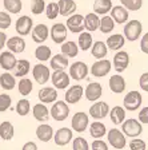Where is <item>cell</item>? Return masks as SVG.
I'll list each match as a JSON object with an SVG mask.
<instances>
[{
    "label": "cell",
    "mask_w": 148,
    "mask_h": 150,
    "mask_svg": "<svg viewBox=\"0 0 148 150\" xmlns=\"http://www.w3.org/2000/svg\"><path fill=\"white\" fill-rule=\"evenodd\" d=\"M120 125H121L123 134L126 135V137L135 138V137H139L143 133V125L139 121H136V119H133V118L123 121Z\"/></svg>",
    "instance_id": "cell-1"
},
{
    "label": "cell",
    "mask_w": 148,
    "mask_h": 150,
    "mask_svg": "<svg viewBox=\"0 0 148 150\" xmlns=\"http://www.w3.org/2000/svg\"><path fill=\"white\" fill-rule=\"evenodd\" d=\"M127 24L124 25V38L130 42H135L142 35V31H143V25L139 20H127Z\"/></svg>",
    "instance_id": "cell-2"
},
{
    "label": "cell",
    "mask_w": 148,
    "mask_h": 150,
    "mask_svg": "<svg viewBox=\"0 0 148 150\" xmlns=\"http://www.w3.org/2000/svg\"><path fill=\"white\" fill-rule=\"evenodd\" d=\"M49 115L52 117L55 121H65L69 115V107H68L65 100H58L53 103V106L49 110Z\"/></svg>",
    "instance_id": "cell-3"
},
{
    "label": "cell",
    "mask_w": 148,
    "mask_h": 150,
    "mask_svg": "<svg viewBox=\"0 0 148 150\" xmlns=\"http://www.w3.org/2000/svg\"><path fill=\"white\" fill-rule=\"evenodd\" d=\"M142 102H143L142 94H140L139 91L132 90L124 97L123 107L126 110H128V111H135V110H137L140 106H142Z\"/></svg>",
    "instance_id": "cell-4"
},
{
    "label": "cell",
    "mask_w": 148,
    "mask_h": 150,
    "mask_svg": "<svg viewBox=\"0 0 148 150\" xmlns=\"http://www.w3.org/2000/svg\"><path fill=\"white\" fill-rule=\"evenodd\" d=\"M105 134L108 137V142L111 144V146L114 149H124L126 147L127 139H126V135L123 134V131H120L119 129H111Z\"/></svg>",
    "instance_id": "cell-5"
},
{
    "label": "cell",
    "mask_w": 148,
    "mask_h": 150,
    "mask_svg": "<svg viewBox=\"0 0 148 150\" xmlns=\"http://www.w3.org/2000/svg\"><path fill=\"white\" fill-rule=\"evenodd\" d=\"M88 114L84 111H77L74 117H72L71 121V129L74 131H77V133H83V131L87 130L88 127Z\"/></svg>",
    "instance_id": "cell-6"
},
{
    "label": "cell",
    "mask_w": 148,
    "mask_h": 150,
    "mask_svg": "<svg viewBox=\"0 0 148 150\" xmlns=\"http://www.w3.org/2000/svg\"><path fill=\"white\" fill-rule=\"evenodd\" d=\"M67 23H65V27L67 30L72 32V34H79L84 30V16L80 13H72V15L67 16Z\"/></svg>",
    "instance_id": "cell-7"
},
{
    "label": "cell",
    "mask_w": 148,
    "mask_h": 150,
    "mask_svg": "<svg viewBox=\"0 0 148 150\" xmlns=\"http://www.w3.org/2000/svg\"><path fill=\"white\" fill-rule=\"evenodd\" d=\"M111 71V62L108 59H97L91 67V74L95 78H103L105 75L109 74Z\"/></svg>",
    "instance_id": "cell-8"
},
{
    "label": "cell",
    "mask_w": 148,
    "mask_h": 150,
    "mask_svg": "<svg viewBox=\"0 0 148 150\" xmlns=\"http://www.w3.org/2000/svg\"><path fill=\"white\" fill-rule=\"evenodd\" d=\"M88 66L84 62H75L69 66V78L75 79V81H83L88 75Z\"/></svg>",
    "instance_id": "cell-9"
},
{
    "label": "cell",
    "mask_w": 148,
    "mask_h": 150,
    "mask_svg": "<svg viewBox=\"0 0 148 150\" xmlns=\"http://www.w3.org/2000/svg\"><path fill=\"white\" fill-rule=\"evenodd\" d=\"M51 81H52L53 87L58 90H64L69 86V75L64 71V70H55L52 75H51Z\"/></svg>",
    "instance_id": "cell-10"
},
{
    "label": "cell",
    "mask_w": 148,
    "mask_h": 150,
    "mask_svg": "<svg viewBox=\"0 0 148 150\" xmlns=\"http://www.w3.org/2000/svg\"><path fill=\"white\" fill-rule=\"evenodd\" d=\"M32 27H34V20H32L31 16H27V15H23L16 20L15 23V28H16V32H18L20 36H25L31 32Z\"/></svg>",
    "instance_id": "cell-11"
},
{
    "label": "cell",
    "mask_w": 148,
    "mask_h": 150,
    "mask_svg": "<svg viewBox=\"0 0 148 150\" xmlns=\"http://www.w3.org/2000/svg\"><path fill=\"white\" fill-rule=\"evenodd\" d=\"M72 137H74V131L72 129L68 127H60L56 133H53V141L58 146H65L72 141Z\"/></svg>",
    "instance_id": "cell-12"
},
{
    "label": "cell",
    "mask_w": 148,
    "mask_h": 150,
    "mask_svg": "<svg viewBox=\"0 0 148 150\" xmlns=\"http://www.w3.org/2000/svg\"><path fill=\"white\" fill-rule=\"evenodd\" d=\"M67 27L63 23H56L52 25V28L49 30V35H51V39L53 40V43L56 44H62L63 42L67 39Z\"/></svg>",
    "instance_id": "cell-13"
},
{
    "label": "cell",
    "mask_w": 148,
    "mask_h": 150,
    "mask_svg": "<svg viewBox=\"0 0 148 150\" xmlns=\"http://www.w3.org/2000/svg\"><path fill=\"white\" fill-rule=\"evenodd\" d=\"M32 75H34L36 83L39 84H46L51 78V72L47 66H44L43 63H39L32 69Z\"/></svg>",
    "instance_id": "cell-14"
},
{
    "label": "cell",
    "mask_w": 148,
    "mask_h": 150,
    "mask_svg": "<svg viewBox=\"0 0 148 150\" xmlns=\"http://www.w3.org/2000/svg\"><path fill=\"white\" fill-rule=\"evenodd\" d=\"M108 111H109V106L107 102H103V100H100V102L95 100V103L90 107V115L93 119L105 118L108 115Z\"/></svg>",
    "instance_id": "cell-15"
},
{
    "label": "cell",
    "mask_w": 148,
    "mask_h": 150,
    "mask_svg": "<svg viewBox=\"0 0 148 150\" xmlns=\"http://www.w3.org/2000/svg\"><path fill=\"white\" fill-rule=\"evenodd\" d=\"M31 36H32V40L35 43H44V42L48 39L49 36V28L47 27L46 24H36L35 27H32L31 30Z\"/></svg>",
    "instance_id": "cell-16"
},
{
    "label": "cell",
    "mask_w": 148,
    "mask_h": 150,
    "mask_svg": "<svg viewBox=\"0 0 148 150\" xmlns=\"http://www.w3.org/2000/svg\"><path fill=\"white\" fill-rule=\"evenodd\" d=\"M83 94L86 95V98L90 102H95V100L100 99V97L103 94L102 84L97 83V82H91V83H88V86H87V88L84 90Z\"/></svg>",
    "instance_id": "cell-17"
},
{
    "label": "cell",
    "mask_w": 148,
    "mask_h": 150,
    "mask_svg": "<svg viewBox=\"0 0 148 150\" xmlns=\"http://www.w3.org/2000/svg\"><path fill=\"white\" fill-rule=\"evenodd\" d=\"M83 93H84V87L80 86V84H75V86H71L65 91V102L69 103V105H75L77 103L79 100L81 99L83 97Z\"/></svg>",
    "instance_id": "cell-18"
},
{
    "label": "cell",
    "mask_w": 148,
    "mask_h": 150,
    "mask_svg": "<svg viewBox=\"0 0 148 150\" xmlns=\"http://www.w3.org/2000/svg\"><path fill=\"white\" fill-rule=\"evenodd\" d=\"M128 64H130V55H128V52L117 50L116 55L114 56V69L117 72H123L128 67Z\"/></svg>",
    "instance_id": "cell-19"
},
{
    "label": "cell",
    "mask_w": 148,
    "mask_h": 150,
    "mask_svg": "<svg viewBox=\"0 0 148 150\" xmlns=\"http://www.w3.org/2000/svg\"><path fill=\"white\" fill-rule=\"evenodd\" d=\"M109 11H111V18L114 19V22L116 24H124L130 18L128 9L124 8L123 6H115Z\"/></svg>",
    "instance_id": "cell-20"
},
{
    "label": "cell",
    "mask_w": 148,
    "mask_h": 150,
    "mask_svg": "<svg viewBox=\"0 0 148 150\" xmlns=\"http://www.w3.org/2000/svg\"><path fill=\"white\" fill-rule=\"evenodd\" d=\"M6 46L8 47V50L13 54H22L25 50V40L22 36H12L7 39Z\"/></svg>",
    "instance_id": "cell-21"
},
{
    "label": "cell",
    "mask_w": 148,
    "mask_h": 150,
    "mask_svg": "<svg viewBox=\"0 0 148 150\" xmlns=\"http://www.w3.org/2000/svg\"><path fill=\"white\" fill-rule=\"evenodd\" d=\"M109 90L115 94H121L127 87V83H126V79L121 76V75L116 74V75H112L109 78Z\"/></svg>",
    "instance_id": "cell-22"
},
{
    "label": "cell",
    "mask_w": 148,
    "mask_h": 150,
    "mask_svg": "<svg viewBox=\"0 0 148 150\" xmlns=\"http://www.w3.org/2000/svg\"><path fill=\"white\" fill-rule=\"evenodd\" d=\"M16 56L11 51H4L0 54V67L6 71H11L16 64Z\"/></svg>",
    "instance_id": "cell-23"
},
{
    "label": "cell",
    "mask_w": 148,
    "mask_h": 150,
    "mask_svg": "<svg viewBox=\"0 0 148 150\" xmlns=\"http://www.w3.org/2000/svg\"><path fill=\"white\" fill-rule=\"evenodd\" d=\"M37 98L40 99L41 103H52L58 99V91L53 87H44L40 88Z\"/></svg>",
    "instance_id": "cell-24"
},
{
    "label": "cell",
    "mask_w": 148,
    "mask_h": 150,
    "mask_svg": "<svg viewBox=\"0 0 148 150\" xmlns=\"http://www.w3.org/2000/svg\"><path fill=\"white\" fill-rule=\"evenodd\" d=\"M58 7H59V15H63V16H69L72 15L74 12H76V3L74 0H59L58 3Z\"/></svg>",
    "instance_id": "cell-25"
},
{
    "label": "cell",
    "mask_w": 148,
    "mask_h": 150,
    "mask_svg": "<svg viewBox=\"0 0 148 150\" xmlns=\"http://www.w3.org/2000/svg\"><path fill=\"white\" fill-rule=\"evenodd\" d=\"M124 43H126L124 35L115 34V35H111V36L107 39L105 46H107V48H109V50H112V51H117V50H121V47L124 46Z\"/></svg>",
    "instance_id": "cell-26"
},
{
    "label": "cell",
    "mask_w": 148,
    "mask_h": 150,
    "mask_svg": "<svg viewBox=\"0 0 148 150\" xmlns=\"http://www.w3.org/2000/svg\"><path fill=\"white\" fill-rule=\"evenodd\" d=\"M36 137L41 141V142H48L52 139L53 137V129L51 125H47L44 122H41V125L36 129Z\"/></svg>",
    "instance_id": "cell-27"
},
{
    "label": "cell",
    "mask_w": 148,
    "mask_h": 150,
    "mask_svg": "<svg viewBox=\"0 0 148 150\" xmlns=\"http://www.w3.org/2000/svg\"><path fill=\"white\" fill-rule=\"evenodd\" d=\"M32 114H34L35 119L39 122H47L49 118V110L47 109L46 103H37L32 109Z\"/></svg>",
    "instance_id": "cell-28"
},
{
    "label": "cell",
    "mask_w": 148,
    "mask_h": 150,
    "mask_svg": "<svg viewBox=\"0 0 148 150\" xmlns=\"http://www.w3.org/2000/svg\"><path fill=\"white\" fill-rule=\"evenodd\" d=\"M12 70H13V72H15L13 76L22 78V76H25V75L29 72V70H31V63H29V60H27V59L16 60V64Z\"/></svg>",
    "instance_id": "cell-29"
},
{
    "label": "cell",
    "mask_w": 148,
    "mask_h": 150,
    "mask_svg": "<svg viewBox=\"0 0 148 150\" xmlns=\"http://www.w3.org/2000/svg\"><path fill=\"white\" fill-rule=\"evenodd\" d=\"M49 59H51L49 66L53 70H65L68 67V58L63 54H56L55 56H51Z\"/></svg>",
    "instance_id": "cell-30"
},
{
    "label": "cell",
    "mask_w": 148,
    "mask_h": 150,
    "mask_svg": "<svg viewBox=\"0 0 148 150\" xmlns=\"http://www.w3.org/2000/svg\"><path fill=\"white\" fill-rule=\"evenodd\" d=\"M107 52H108V48L104 42L97 40V42H95V43H92V46H91V54H92V56L96 58V59H103V58H105Z\"/></svg>",
    "instance_id": "cell-31"
},
{
    "label": "cell",
    "mask_w": 148,
    "mask_h": 150,
    "mask_svg": "<svg viewBox=\"0 0 148 150\" xmlns=\"http://www.w3.org/2000/svg\"><path fill=\"white\" fill-rule=\"evenodd\" d=\"M15 135V127L9 121H4L0 123V137L4 141H11Z\"/></svg>",
    "instance_id": "cell-32"
},
{
    "label": "cell",
    "mask_w": 148,
    "mask_h": 150,
    "mask_svg": "<svg viewBox=\"0 0 148 150\" xmlns=\"http://www.w3.org/2000/svg\"><path fill=\"white\" fill-rule=\"evenodd\" d=\"M79 52V47H77V43L76 42H63L62 43V54L67 58H75Z\"/></svg>",
    "instance_id": "cell-33"
},
{
    "label": "cell",
    "mask_w": 148,
    "mask_h": 150,
    "mask_svg": "<svg viewBox=\"0 0 148 150\" xmlns=\"http://www.w3.org/2000/svg\"><path fill=\"white\" fill-rule=\"evenodd\" d=\"M112 8L111 0H95L93 3V12L96 15H105Z\"/></svg>",
    "instance_id": "cell-34"
},
{
    "label": "cell",
    "mask_w": 148,
    "mask_h": 150,
    "mask_svg": "<svg viewBox=\"0 0 148 150\" xmlns=\"http://www.w3.org/2000/svg\"><path fill=\"white\" fill-rule=\"evenodd\" d=\"M111 121L114 122L115 125H120L121 122L126 119V109L121 106H114L111 109V111H108Z\"/></svg>",
    "instance_id": "cell-35"
},
{
    "label": "cell",
    "mask_w": 148,
    "mask_h": 150,
    "mask_svg": "<svg viewBox=\"0 0 148 150\" xmlns=\"http://www.w3.org/2000/svg\"><path fill=\"white\" fill-rule=\"evenodd\" d=\"M84 28L88 32H93L99 28V15L93 13H87L84 16Z\"/></svg>",
    "instance_id": "cell-36"
},
{
    "label": "cell",
    "mask_w": 148,
    "mask_h": 150,
    "mask_svg": "<svg viewBox=\"0 0 148 150\" xmlns=\"http://www.w3.org/2000/svg\"><path fill=\"white\" fill-rule=\"evenodd\" d=\"M79 42H77V47H79V50L81 51H88L91 48V46H92V35L90 34L88 31L86 32H79Z\"/></svg>",
    "instance_id": "cell-37"
},
{
    "label": "cell",
    "mask_w": 148,
    "mask_h": 150,
    "mask_svg": "<svg viewBox=\"0 0 148 150\" xmlns=\"http://www.w3.org/2000/svg\"><path fill=\"white\" fill-rule=\"evenodd\" d=\"M107 133V127H105L104 123L99 121H95L91 123L90 126V134L92 138H103Z\"/></svg>",
    "instance_id": "cell-38"
},
{
    "label": "cell",
    "mask_w": 148,
    "mask_h": 150,
    "mask_svg": "<svg viewBox=\"0 0 148 150\" xmlns=\"http://www.w3.org/2000/svg\"><path fill=\"white\" fill-rule=\"evenodd\" d=\"M99 28L103 34H109L115 28V22L111 16H108L107 13L103 15L102 19H99Z\"/></svg>",
    "instance_id": "cell-39"
},
{
    "label": "cell",
    "mask_w": 148,
    "mask_h": 150,
    "mask_svg": "<svg viewBox=\"0 0 148 150\" xmlns=\"http://www.w3.org/2000/svg\"><path fill=\"white\" fill-rule=\"evenodd\" d=\"M4 9L8 13H20L23 8L22 0H3Z\"/></svg>",
    "instance_id": "cell-40"
},
{
    "label": "cell",
    "mask_w": 148,
    "mask_h": 150,
    "mask_svg": "<svg viewBox=\"0 0 148 150\" xmlns=\"http://www.w3.org/2000/svg\"><path fill=\"white\" fill-rule=\"evenodd\" d=\"M15 84H16V79L12 74L4 72V74L0 75V86L4 90H12V88H15Z\"/></svg>",
    "instance_id": "cell-41"
},
{
    "label": "cell",
    "mask_w": 148,
    "mask_h": 150,
    "mask_svg": "<svg viewBox=\"0 0 148 150\" xmlns=\"http://www.w3.org/2000/svg\"><path fill=\"white\" fill-rule=\"evenodd\" d=\"M18 88H19V93L22 94L23 97H27V95H29L32 91V88H34V84H32V81L28 78H23L20 79V82L18 83Z\"/></svg>",
    "instance_id": "cell-42"
},
{
    "label": "cell",
    "mask_w": 148,
    "mask_h": 150,
    "mask_svg": "<svg viewBox=\"0 0 148 150\" xmlns=\"http://www.w3.org/2000/svg\"><path fill=\"white\" fill-rule=\"evenodd\" d=\"M35 56H36V59H39L40 62H47V60L52 56V51L49 48L48 46H39L36 47V50H35Z\"/></svg>",
    "instance_id": "cell-43"
},
{
    "label": "cell",
    "mask_w": 148,
    "mask_h": 150,
    "mask_svg": "<svg viewBox=\"0 0 148 150\" xmlns=\"http://www.w3.org/2000/svg\"><path fill=\"white\" fill-rule=\"evenodd\" d=\"M16 112H18L20 117H25L31 110V103L28 99H20L16 103Z\"/></svg>",
    "instance_id": "cell-44"
},
{
    "label": "cell",
    "mask_w": 148,
    "mask_h": 150,
    "mask_svg": "<svg viewBox=\"0 0 148 150\" xmlns=\"http://www.w3.org/2000/svg\"><path fill=\"white\" fill-rule=\"evenodd\" d=\"M44 12H46L47 18L49 19V20H53V19L58 18L59 15V7H58V3H55V1H51V3L47 4V7L44 8Z\"/></svg>",
    "instance_id": "cell-45"
},
{
    "label": "cell",
    "mask_w": 148,
    "mask_h": 150,
    "mask_svg": "<svg viewBox=\"0 0 148 150\" xmlns=\"http://www.w3.org/2000/svg\"><path fill=\"white\" fill-rule=\"evenodd\" d=\"M120 3L128 11H139L143 7V0H120Z\"/></svg>",
    "instance_id": "cell-46"
},
{
    "label": "cell",
    "mask_w": 148,
    "mask_h": 150,
    "mask_svg": "<svg viewBox=\"0 0 148 150\" xmlns=\"http://www.w3.org/2000/svg\"><path fill=\"white\" fill-rule=\"evenodd\" d=\"M46 1L44 0H31V12L34 15H40L44 12Z\"/></svg>",
    "instance_id": "cell-47"
},
{
    "label": "cell",
    "mask_w": 148,
    "mask_h": 150,
    "mask_svg": "<svg viewBox=\"0 0 148 150\" xmlns=\"http://www.w3.org/2000/svg\"><path fill=\"white\" fill-rule=\"evenodd\" d=\"M72 149L74 150H88L90 149V145H88L86 138L77 137V138H75L74 142H72Z\"/></svg>",
    "instance_id": "cell-48"
},
{
    "label": "cell",
    "mask_w": 148,
    "mask_h": 150,
    "mask_svg": "<svg viewBox=\"0 0 148 150\" xmlns=\"http://www.w3.org/2000/svg\"><path fill=\"white\" fill-rule=\"evenodd\" d=\"M11 105H12V99L8 94H0V111H7L11 107Z\"/></svg>",
    "instance_id": "cell-49"
},
{
    "label": "cell",
    "mask_w": 148,
    "mask_h": 150,
    "mask_svg": "<svg viewBox=\"0 0 148 150\" xmlns=\"http://www.w3.org/2000/svg\"><path fill=\"white\" fill-rule=\"evenodd\" d=\"M11 24H12L11 15L1 11V12H0V30H7Z\"/></svg>",
    "instance_id": "cell-50"
},
{
    "label": "cell",
    "mask_w": 148,
    "mask_h": 150,
    "mask_svg": "<svg viewBox=\"0 0 148 150\" xmlns=\"http://www.w3.org/2000/svg\"><path fill=\"white\" fill-rule=\"evenodd\" d=\"M130 149L131 150H145L147 149V144H145V141L139 139V138L135 137V139H132V142H130Z\"/></svg>",
    "instance_id": "cell-51"
},
{
    "label": "cell",
    "mask_w": 148,
    "mask_h": 150,
    "mask_svg": "<svg viewBox=\"0 0 148 150\" xmlns=\"http://www.w3.org/2000/svg\"><path fill=\"white\" fill-rule=\"evenodd\" d=\"M92 150H108V145L104 141H102V138H95V141L91 145Z\"/></svg>",
    "instance_id": "cell-52"
},
{
    "label": "cell",
    "mask_w": 148,
    "mask_h": 150,
    "mask_svg": "<svg viewBox=\"0 0 148 150\" xmlns=\"http://www.w3.org/2000/svg\"><path fill=\"white\" fill-rule=\"evenodd\" d=\"M139 122L142 125H147L148 123V107H143L139 111Z\"/></svg>",
    "instance_id": "cell-53"
},
{
    "label": "cell",
    "mask_w": 148,
    "mask_h": 150,
    "mask_svg": "<svg viewBox=\"0 0 148 150\" xmlns=\"http://www.w3.org/2000/svg\"><path fill=\"white\" fill-rule=\"evenodd\" d=\"M139 84H140V87L143 88V91H145V93H147V91H148V72H144V74L140 76Z\"/></svg>",
    "instance_id": "cell-54"
},
{
    "label": "cell",
    "mask_w": 148,
    "mask_h": 150,
    "mask_svg": "<svg viewBox=\"0 0 148 150\" xmlns=\"http://www.w3.org/2000/svg\"><path fill=\"white\" fill-rule=\"evenodd\" d=\"M140 48L144 54H148V34L143 35V39L140 42Z\"/></svg>",
    "instance_id": "cell-55"
},
{
    "label": "cell",
    "mask_w": 148,
    "mask_h": 150,
    "mask_svg": "<svg viewBox=\"0 0 148 150\" xmlns=\"http://www.w3.org/2000/svg\"><path fill=\"white\" fill-rule=\"evenodd\" d=\"M6 42H7V35L3 31H0V51L3 50V47L6 46Z\"/></svg>",
    "instance_id": "cell-56"
},
{
    "label": "cell",
    "mask_w": 148,
    "mask_h": 150,
    "mask_svg": "<svg viewBox=\"0 0 148 150\" xmlns=\"http://www.w3.org/2000/svg\"><path fill=\"white\" fill-rule=\"evenodd\" d=\"M37 146L35 142H27V144L23 146V150H36Z\"/></svg>",
    "instance_id": "cell-57"
}]
</instances>
